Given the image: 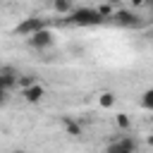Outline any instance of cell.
Segmentation results:
<instances>
[{
  "mask_svg": "<svg viewBox=\"0 0 153 153\" xmlns=\"http://www.w3.org/2000/svg\"><path fill=\"white\" fill-rule=\"evenodd\" d=\"M69 22H74L76 26H98L105 19L96 12V7H74V12L69 14Z\"/></svg>",
  "mask_w": 153,
  "mask_h": 153,
  "instance_id": "cell-1",
  "label": "cell"
},
{
  "mask_svg": "<svg viewBox=\"0 0 153 153\" xmlns=\"http://www.w3.org/2000/svg\"><path fill=\"white\" fill-rule=\"evenodd\" d=\"M136 151H139V143L129 134H124V136H120L105 146V153H136Z\"/></svg>",
  "mask_w": 153,
  "mask_h": 153,
  "instance_id": "cell-2",
  "label": "cell"
},
{
  "mask_svg": "<svg viewBox=\"0 0 153 153\" xmlns=\"http://www.w3.org/2000/svg\"><path fill=\"white\" fill-rule=\"evenodd\" d=\"M112 22H115L117 26H122V29H139V26L143 24L141 17H139L134 10H115Z\"/></svg>",
  "mask_w": 153,
  "mask_h": 153,
  "instance_id": "cell-3",
  "label": "cell"
},
{
  "mask_svg": "<svg viewBox=\"0 0 153 153\" xmlns=\"http://www.w3.org/2000/svg\"><path fill=\"white\" fill-rule=\"evenodd\" d=\"M26 41H29V45H31L33 50H48V48L55 45V33L45 26V29H41L38 33H33V36L26 38Z\"/></svg>",
  "mask_w": 153,
  "mask_h": 153,
  "instance_id": "cell-4",
  "label": "cell"
},
{
  "mask_svg": "<svg viewBox=\"0 0 153 153\" xmlns=\"http://www.w3.org/2000/svg\"><path fill=\"white\" fill-rule=\"evenodd\" d=\"M41 29H45V22H43V19H36V17H29V19H24L22 24L14 26V33H17V36H26V38H31V36L38 33Z\"/></svg>",
  "mask_w": 153,
  "mask_h": 153,
  "instance_id": "cell-5",
  "label": "cell"
},
{
  "mask_svg": "<svg viewBox=\"0 0 153 153\" xmlns=\"http://www.w3.org/2000/svg\"><path fill=\"white\" fill-rule=\"evenodd\" d=\"M17 79H19V72L12 69V67H2L0 69V91H12L17 86Z\"/></svg>",
  "mask_w": 153,
  "mask_h": 153,
  "instance_id": "cell-6",
  "label": "cell"
},
{
  "mask_svg": "<svg viewBox=\"0 0 153 153\" xmlns=\"http://www.w3.org/2000/svg\"><path fill=\"white\" fill-rule=\"evenodd\" d=\"M22 96H24V100H26V103H41V100H43V96H45V88H43L41 84H33V86L24 88V91H22Z\"/></svg>",
  "mask_w": 153,
  "mask_h": 153,
  "instance_id": "cell-7",
  "label": "cell"
},
{
  "mask_svg": "<svg viewBox=\"0 0 153 153\" xmlns=\"http://www.w3.org/2000/svg\"><path fill=\"white\" fill-rule=\"evenodd\" d=\"M62 124H65V134H67V136H72V139H79V136H84V127H81L76 120H72V117H65V120H62Z\"/></svg>",
  "mask_w": 153,
  "mask_h": 153,
  "instance_id": "cell-8",
  "label": "cell"
},
{
  "mask_svg": "<svg viewBox=\"0 0 153 153\" xmlns=\"http://www.w3.org/2000/svg\"><path fill=\"white\" fill-rule=\"evenodd\" d=\"M115 103H117V96H115L112 91H103V93L98 96V105H100L103 110H110V108H115Z\"/></svg>",
  "mask_w": 153,
  "mask_h": 153,
  "instance_id": "cell-9",
  "label": "cell"
},
{
  "mask_svg": "<svg viewBox=\"0 0 153 153\" xmlns=\"http://www.w3.org/2000/svg\"><path fill=\"white\" fill-rule=\"evenodd\" d=\"M53 10H55L57 14H72V12H74V5L67 2V0H57V2H53Z\"/></svg>",
  "mask_w": 153,
  "mask_h": 153,
  "instance_id": "cell-10",
  "label": "cell"
},
{
  "mask_svg": "<svg viewBox=\"0 0 153 153\" xmlns=\"http://www.w3.org/2000/svg\"><path fill=\"white\" fill-rule=\"evenodd\" d=\"M96 12H98L103 19H112V14H115V2H108V5H96Z\"/></svg>",
  "mask_w": 153,
  "mask_h": 153,
  "instance_id": "cell-11",
  "label": "cell"
},
{
  "mask_svg": "<svg viewBox=\"0 0 153 153\" xmlns=\"http://www.w3.org/2000/svg\"><path fill=\"white\" fill-rule=\"evenodd\" d=\"M33 84H38L31 74H19V79H17V86H19V91H24V88H29V86H33Z\"/></svg>",
  "mask_w": 153,
  "mask_h": 153,
  "instance_id": "cell-12",
  "label": "cell"
},
{
  "mask_svg": "<svg viewBox=\"0 0 153 153\" xmlns=\"http://www.w3.org/2000/svg\"><path fill=\"white\" fill-rule=\"evenodd\" d=\"M141 108L143 110H153V88H146L141 93Z\"/></svg>",
  "mask_w": 153,
  "mask_h": 153,
  "instance_id": "cell-13",
  "label": "cell"
},
{
  "mask_svg": "<svg viewBox=\"0 0 153 153\" xmlns=\"http://www.w3.org/2000/svg\"><path fill=\"white\" fill-rule=\"evenodd\" d=\"M115 124H117L120 129H129V124H131V122H129V117H127L124 112H120V115H115Z\"/></svg>",
  "mask_w": 153,
  "mask_h": 153,
  "instance_id": "cell-14",
  "label": "cell"
},
{
  "mask_svg": "<svg viewBox=\"0 0 153 153\" xmlns=\"http://www.w3.org/2000/svg\"><path fill=\"white\" fill-rule=\"evenodd\" d=\"M7 100H10V93H7V91H0V108H5Z\"/></svg>",
  "mask_w": 153,
  "mask_h": 153,
  "instance_id": "cell-15",
  "label": "cell"
},
{
  "mask_svg": "<svg viewBox=\"0 0 153 153\" xmlns=\"http://www.w3.org/2000/svg\"><path fill=\"white\" fill-rule=\"evenodd\" d=\"M12 153H26V151H22V148H17V151H12Z\"/></svg>",
  "mask_w": 153,
  "mask_h": 153,
  "instance_id": "cell-16",
  "label": "cell"
}]
</instances>
